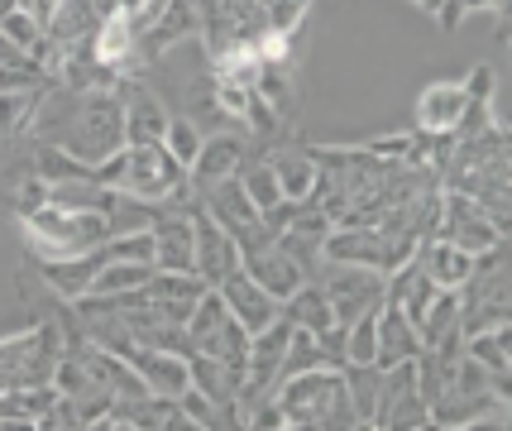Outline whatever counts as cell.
Instances as JSON below:
<instances>
[{
    "mask_svg": "<svg viewBox=\"0 0 512 431\" xmlns=\"http://www.w3.org/2000/svg\"><path fill=\"white\" fill-rule=\"evenodd\" d=\"M24 240L34 259H77V254L101 250L111 240V221L101 211H82V206H58L44 202L20 216Z\"/></svg>",
    "mask_w": 512,
    "mask_h": 431,
    "instance_id": "6da1fadb",
    "label": "cell"
},
{
    "mask_svg": "<svg viewBox=\"0 0 512 431\" xmlns=\"http://www.w3.org/2000/svg\"><path fill=\"white\" fill-rule=\"evenodd\" d=\"M278 408L288 417V427H312V431H350L359 427L350 388L340 379V369H307L278 384Z\"/></svg>",
    "mask_w": 512,
    "mask_h": 431,
    "instance_id": "7a4b0ae2",
    "label": "cell"
},
{
    "mask_svg": "<svg viewBox=\"0 0 512 431\" xmlns=\"http://www.w3.org/2000/svg\"><path fill=\"white\" fill-rule=\"evenodd\" d=\"M96 182L158 206L168 202L178 187H187V168L168 154V144H125L120 154L96 163Z\"/></svg>",
    "mask_w": 512,
    "mask_h": 431,
    "instance_id": "3957f363",
    "label": "cell"
},
{
    "mask_svg": "<svg viewBox=\"0 0 512 431\" xmlns=\"http://www.w3.org/2000/svg\"><path fill=\"white\" fill-rule=\"evenodd\" d=\"M307 278H316L321 293L331 297V312L340 326H350L359 312L383 302V288H388V273L364 269V264H335V259H316V269Z\"/></svg>",
    "mask_w": 512,
    "mask_h": 431,
    "instance_id": "277c9868",
    "label": "cell"
},
{
    "mask_svg": "<svg viewBox=\"0 0 512 431\" xmlns=\"http://www.w3.org/2000/svg\"><path fill=\"white\" fill-rule=\"evenodd\" d=\"M436 235H441V240H450L455 250H465V254H484V250H493L498 240H508V221H498L493 211H484V206L474 202V197H465V192H450V187H441V216H436Z\"/></svg>",
    "mask_w": 512,
    "mask_h": 431,
    "instance_id": "5b68a950",
    "label": "cell"
},
{
    "mask_svg": "<svg viewBox=\"0 0 512 431\" xmlns=\"http://www.w3.org/2000/svg\"><path fill=\"white\" fill-rule=\"evenodd\" d=\"M120 101H125V144H163L168 125H173L168 101L144 87L139 77L120 82Z\"/></svg>",
    "mask_w": 512,
    "mask_h": 431,
    "instance_id": "8992f818",
    "label": "cell"
},
{
    "mask_svg": "<svg viewBox=\"0 0 512 431\" xmlns=\"http://www.w3.org/2000/svg\"><path fill=\"white\" fill-rule=\"evenodd\" d=\"M254 154H259V139L221 130V135L201 139V154H197V163L187 168V178H192V187H211V182L240 178V168H245Z\"/></svg>",
    "mask_w": 512,
    "mask_h": 431,
    "instance_id": "52a82bcc",
    "label": "cell"
},
{
    "mask_svg": "<svg viewBox=\"0 0 512 431\" xmlns=\"http://www.w3.org/2000/svg\"><path fill=\"white\" fill-rule=\"evenodd\" d=\"M187 221H192V269L216 288L225 273L240 269V245H235V240H230V235H225V230L201 211V202L192 206V216H187Z\"/></svg>",
    "mask_w": 512,
    "mask_h": 431,
    "instance_id": "ba28073f",
    "label": "cell"
},
{
    "mask_svg": "<svg viewBox=\"0 0 512 431\" xmlns=\"http://www.w3.org/2000/svg\"><path fill=\"white\" fill-rule=\"evenodd\" d=\"M29 269L39 273V283H44L53 297H63V302H77L82 293H91V283H96V273L106 264V245L91 254H77V259H24Z\"/></svg>",
    "mask_w": 512,
    "mask_h": 431,
    "instance_id": "9c48e42d",
    "label": "cell"
},
{
    "mask_svg": "<svg viewBox=\"0 0 512 431\" xmlns=\"http://www.w3.org/2000/svg\"><path fill=\"white\" fill-rule=\"evenodd\" d=\"M326 235H331V216L321 211V206H297V216H292L288 226L273 235V245L288 254L292 264L302 273L316 269V259H321V245H326Z\"/></svg>",
    "mask_w": 512,
    "mask_h": 431,
    "instance_id": "30bf717a",
    "label": "cell"
},
{
    "mask_svg": "<svg viewBox=\"0 0 512 431\" xmlns=\"http://www.w3.org/2000/svg\"><path fill=\"white\" fill-rule=\"evenodd\" d=\"M216 288H221L225 307H230V317L240 321V326H245L249 336H259V331H264L268 321H278V307H283V302H278V297H268L264 288H259V283H254V278H249L245 269L225 273V278L216 283Z\"/></svg>",
    "mask_w": 512,
    "mask_h": 431,
    "instance_id": "8fae6325",
    "label": "cell"
},
{
    "mask_svg": "<svg viewBox=\"0 0 512 431\" xmlns=\"http://www.w3.org/2000/svg\"><path fill=\"white\" fill-rule=\"evenodd\" d=\"M240 269H245L249 278H254V283H259V288H264L268 297H278V302H283L288 293H297V288H302V278H307V273L297 269V264H292L288 254H283L278 245H273V240L245 245V250H240Z\"/></svg>",
    "mask_w": 512,
    "mask_h": 431,
    "instance_id": "7c38bea8",
    "label": "cell"
},
{
    "mask_svg": "<svg viewBox=\"0 0 512 431\" xmlns=\"http://www.w3.org/2000/svg\"><path fill=\"white\" fill-rule=\"evenodd\" d=\"M125 360L139 369V379L149 384V393H168V398H178L182 388H192V369L182 355L173 350H158V345H134Z\"/></svg>",
    "mask_w": 512,
    "mask_h": 431,
    "instance_id": "4fadbf2b",
    "label": "cell"
},
{
    "mask_svg": "<svg viewBox=\"0 0 512 431\" xmlns=\"http://www.w3.org/2000/svg\"><path fill=\"white\" fill-rule=\"evenodd\" d=\"M417 350H422V331L407 321V312H402L398 302L383 297L379 302V355H374V364L393 369L402 360H417Z\"/></svg>",
    "mask_w": 512,
    "mask_h": 431,
    "instance_id": "5bb4252c",
    "label": "cell"
},
{
    "mask_svg": "<svg viewBox=\"0 0 512 431\" xmlns=\"http://www.w3.org/2000/svg\"><path fill=\"white\" fill-rule=\"evenodd\" d=\"M412 264L436 283V288H460L469 278V264H474V254L455 250L450 240L441 235H431V240H417V250H412Z\"/></svg>",
    "mask_w": 512,
    "mask_h": 431,
    "instance_id": "9a60e30c",
    "label": "cell"
},
{
    "mask_svg": "<svg viewBox=\"0 0 512 431\" xmlns=\"http://www.w3.org/2000/svg\"><path fill=\"white\" fill-rule=\"evenodd\" d=\"M465 82H431V87L417 96V130H431V135H450L465 115Z\"/></svg>",
    "mask_w": 512,
    "mask_h": 431,
    "instance_id": "2e32d148",
    "label": "cell"
},
{
    "mask_svg": "<svg viewBox=\"0 0 512 431\" xmlns=\"http://www.w3.org/2000/svg\"><path fill=\"white\" fill-rule=\"evenodd\" d=\"M149 230H154V269L197 273L192 269V221H187V216L158 211Z\"/></svg>",
    "mask_w": 512,
    "mask_h": 431,
    "instance_id": "e0dca14e",
    "label": "cell"
},
{
    "mask_svg": "<svg viewBox=\"0 0 512 431\" xmlns=\"http://www.w3.org/2000/svg\"><path fill=\"white\" fill-rule=\"evenodd\" d=\"M268 168H273L278 192H283L288 202H307L316 187V173H321L307 149H273V154H268Z\"/></svg>",
    "mask_w": 512,
    "mask_h": 431,
    "instance_id": "ac0fdd59",
    "label": "cell"
},
{
    "mask_svg": "<svg viewBox=\"0 0 512 431\" xmlns=\"http://www.w3.org/2000/svg\"><path fill=\"white\" fill-rule=\"evenodd\" d=\"M187 369H192V388H201L211 403H240V384H245L240 369H230L216 355H201V350L187 355Z\"/></svg>",
    "mask_w": 512,
    "mask_h": 431,
    "instance_id": "d6986e66",
    "label": "cell"
},
{
    "mask_svg": "<svg viewBox=\"0 0 512 431\" xmlns=\"http://www.w3.org/2000/svg\"><path fill=\"white\" fill-rule=\"evenodd\" d=\"M283 321H292V326H302V331H326V326H335V312H331V297L321 293V283L316 278H302V288L297 293L283 297Z\"/></svg>",
    "mask_w": 512,
    "mask_h": 431,
    "instance_id": "ffe728a7",
    "label": "cell"
},
{
    "mask_svg": "<svg viewBox=\"0 0 512 431\" xmlns=\"http://www.w3.org/2000/svg\"><path fill=\"white\" fill-rule=\"evenodd\" d=\"M0 34H5L10 44L20 48L24 58H34L39 68L53 72V63H58V53H53V44H48V29H44L39 20H34V15H29L24 5H15V10H10V15L0 20Z\"/></svg>",
    "mask_w": 512,
    "mask_h": 431,
    "instance_id": "44dd1931",
    "label": "cell"
},
{
    "mask_svg": "<svg viewBox=\"0 0 512 431\" xmlns=\"http://www.w3.org/2000/svg\"><path fill=\"white\" fill-rule=\"evenodd\" d=\"M48 87H24V91H0V139H24L34 115H39V101H44Z\"/></svg>",
    "mask_w": 512,
    "mask_h": 431,
    "instance_id": "7402d4cb",
    "label": "cell"
},
{
    "mask_svg": "<svg viewBox=\"0 0 512 431\" xmlns=\"http://www.w3.org/2000/svg\"><path fill=\"white\" fill-rule=\"evenodd\" d=\"M307 369H340V364L316 345L312 331H302V326H292L288 336V350H283V364H278V384L283 379H292V374H307Z\"/></svg>",
    "mask_w": 512,
    "mask_h": 431,
    "instance_id": "603a6c76",
    "label": "cell"
},
{
    "mask_svg": "<svg viewBox=\"0 0 512 431\" xmlns=\"http://www.w3.org/2000/svg\"><path fill=\"white\" fill-rule=\"evenodd\" d=\"M340 379L350 388V403H355V417L359 427H369L374 417V398H379V364H340Z\"/></svg>",
    "mask_w": 512,
    "mask_h": 431,
    "instance_id": "cb8c5ba5",
    "label": "cell"
},
{
    "mask_svg": "<svg viewBox=\"0 0 512 431\" xmlns=\"http://www.w3.org/2000/svg\"><path fill=\"white\" fill-rule=\"evenodd\" d=\"M379 355V302L369 312H359L350 326H345V360L350 364H374Z\"/></svg>",
    "mask_w": 512,
    "mask_h": 431,
    "instance_id": "d4e9b609",
    "label": "cell"
},
{
    "mask_svg": "<svg viewBox=\"0 0 512 431\" xmlns=\"http://www.w3.org/2000/svg\"><path fill=\"white\" fill-rule=\"evenodd\" d=\"M240 187L249 192V202H254V211L264 216L268 206L283 202V192H278V178H273V168H268V154H254V159L240 168Z\"/></svg>",
    "mask_w": 512,
    "mask_h": 431,
    "instance_id": "484cf974",
    "label": "cell"
},
{
    "mask_svg": "<svg viewBox=\"0 0 512 431\" xmlns=\"http://www.w3.org/2000/svg\"><path fill=\"white\" fill-rule=\"evenodd\" d=\"M163 144H168V154H173L182 168H192V163H197V154H201V135H197V125H192L187 115H173V125H168Z\"/></svg>",
    "mask_w": 512,
    "mask_h": 431,
    "instance_id": "4316f807",
    "label": "cell"
},
{
    "mask_svg": "<svg viewBox=\"0 0 512 431\" xmlns=\"http://www.w3.org/2000/svg\"><path fill=\"white\" fill-rule=\"evenodd\" d=\"M307 10H312V0H268V29L273 34H292Z\"/></svg>",
    "mask_w": 512,
    "mask_h": 431,
    "instance_id": "83f0119b",
    "label": "cell"
},
{
    "mask_svg": "<svg viewBox=\"0 0 512 431\" xmlns=\"http://www.w3.org/2000/svg\"><path fill=\"white\" fill-rule=\"evenodd\" d=\"M407 144H412V130H402V135H388V139H369V144H359V149H369L374 159L393 163V159H402V154H407Z\"/></svg>",
    "mask_w": 512,
    "mask_h": 431,
    "instance_id": "f1b7e54d",
    "label": "cell"
},
{
    "mask_svg": "<svg viewBox=\"0 0 512 431\" xmlns=\"http://www.w3.org/2000/svg\"><path fill=\"white\" fill-rule=\"evenodd\" d=\"M29 63H34V58H24L20 48H15L10 39H5V34H0V68H29Z\"/></svg>",
    "mask_w": 512,
    "mask_h": 431,
    "instance_id": "f546056e",
    "label": "cell"
},
{
    "mask_svg": "<svg viewBox=\"0 0 512 431\" xmlns=\"http://www.w3.org/2000/svg\"><path fill=\"white\" fill-rule=\"evenodd\" d=\"M15 5H24V0H0V20H5V15H10Z\"/></svg>",
    "mask_w": 512,
    "mask_h": 431,
    "instance_id": "4dcf8cb0",
    "label": "cell"
}]
</instances>
